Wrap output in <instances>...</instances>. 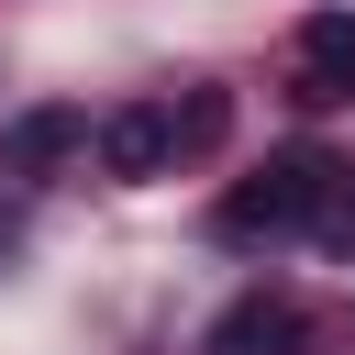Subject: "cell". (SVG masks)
<instances>
[{"label": "cell", "mask_w": 355, "mask_h": 355, "mask_svg": "<svg viewBox=\"0 0 355 355\" xmlns=\"http://www.w3.org/2000/svg\"><path fill=\"white\" fill-rule=\"evenodd\" d=\"M322 178H333V155L288 144V155H266V166H255L244 189H222L211 233H222V244H266V233H300V222L322 211Z\"/></svg>", "instance_id": "cell-1"}, {"label": "cell", "mask_w": 355, "mask_h": 355, "mask_svg": "<svg viewBox=\"0 0 355 355\" xmlns=\"http://www.w3.org/2000/svg\"><path fill=\"white\" fill-rule=\"evenodd\" d=\"M288 78H300V100H311V111H344V100H355V11H311V22H300V67H288Z\"/></svg>", "instance_id": "cell-2"}, {"label": "cell", "mask_w": 355, "mask_h": 355, "mask_svg": "<svg viewBox=\"0 0 355 355\" xmlns=\"http://www.w3.org/2000/svg\"><path fill=\"white\" fill-rule=\"evenodd\" d=\"M100 166H111V178H166V166H178V111H166V100L111 111V122H100Z\"/></svg>", "instance_id": "cell-3"}, {"label": "cell", "mask_w": 355, "mask_h": 355, "mask_svg": "<svg viewBox=\"0 0 355 355\" xmlns=\"http://www.w3.org/2000/svg\"><path fill=\"white\" fill-rule=\"evenodd\" d=\"M288 344H300V311H288L277 288H244V300L200 333V355H288Z\"/></svg>", "instance_id": "cell-4"}, {"label": "cell", "mask_w": 355, "mask_h": 355, "mask_svg": "<svg viewBox=\"0 0 355 355\" xmlns=\"http://www.w3.org/2000/svg\"><path fill=\"white\" fill-rule=\"evenodd\" d=\"M222 122H233V100H222V89H189V111H178V155L222 144Z\"/></svg>", "instance_id": "cell-5"}, {"label": "cell", "mask_w": 355, "mask_h": 355, "mask_svg": "<svg viewBox=\"0 0 355 355\" xmlns=\"http://www.w3.org/2000/svg\"><path fill=\"white\" fill-rule=\"evenodd\" d=\"M311 233H322V244H355V166H333V178H322V211H311Z\"/></svg>", "instance_id": "cell-6"}, {"label": "cell", "mask_w": 355, "mask_h": 355, "mask_svg": "<svg viewBox=\"0 0 355 355\" xmlns=\"http://www.w3.org/2000/svg\"><path fill=\"white\" fill-rule=\"evenodd\" d=\"M67 144H78V122H67V111H33V122L11 133V155H22V166H44V155H67Z\"/></svg>", "instance_id": "cell-7"}]
</instances>
